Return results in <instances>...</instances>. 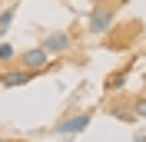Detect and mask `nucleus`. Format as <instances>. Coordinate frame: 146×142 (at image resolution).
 <instances>
[{
    "instance_id": "f257e3e1",
    "label": "nucleus",
    "mask_w": 146,
    "mask_h": 142,
    "mask_svg": "<svg viewBox=\"0 0 146 142\" xmlns=\"http://www.w3.org/2000/svg\"><path fill=\"white\" fill-rule=\"evenodd\" d=\"M116 10H119V0H96L90 20H86V30L93 36H106L116 23Z\"/></svg>"
},
{
    "instance_id": "f03ea898",
    "label": "nucleus",
    "mask_w": 146,
    "mask_h": 142,
    "mask_svg": "<svg viewBox=\"0 0 146 142\" xmlns=\"http://www.w3.org/2000/svg\"><path fill=\"white\" fill-rule=\"evenodd\" d=\"M90 119H93L90 112H73V116H66V119H60V122L53 126V135H60V139H73V135H80L83 129L90 126Z\"/></svg>"
},
{
    "instance_id": "7ed1b4c3",
    "label": "nucleus",
    "mask_w": 146,
    "mask_h": 142,
    "mask_svg": "<svg viewBox=\"0 0 146 142\" xmlns=\"http://www.w3.org/2000/svg\"><path fill=\"white\" fill-rule=\"evenodd\" d=\"M20 66L30 70V73H43L46 66H50V53H46L43 46H33L27 53H20Z\"/></svg>"
},
{
    "instance_id": "20e7f679",
    "label": "nucleus",
    "mask_w": 146,
    "mask_h": 142,
    "mask_svg": "<svg viewBox=\"0 0 146 142\" xmlns=\"http://www.w3.org/2000/svg\"><path fill=\"white\" fill-rule=\"evenodd\" d=\"M36 73L23 70V66H17V70H0V86L3 89H17V86H27V83H33Z\"/></svg>"
},
{
    "instance_id": "39448f33",
    "label": "nucleus",
    "mask_w": 146,
    "mask_h": 142,
    "mask_svg": "<svg viewBox=\"0 0 146 142\" xmlns=\"http://www.w3.org/2000/svg\"><path fill=\"white\" fill-rule=\"evenodd\" d=\"M46 50L50 56H63L66 50L73 46V40H70V33H63V30H56V33H50V36H43V43H40Z\"/></svg>"
},
{
    "instance_id": "423d86ee",
    "label": "nucleus",
    "mask_w": 146,
    "mask_h": 142,
    "mask_svg": "<svg viewBox=\"0 0 146 142\" xmlns=\"http://www.w3.org/2000/svg\"><path fill=\"white\" fill-rule=\"evenodd\" d=\"M110 116H116V119H123V122H133V119H136L133 106H123V103H116V106H110Z\"/></svg>"
},
{
    "instance_id": "0eeeda50",
    "label": "nucleus",
    "mask_w": 146,
    "mask_h": 142,
    "mask_svg": "<svg viewBox=\"0 0 146 142\" xmlns=\"http://www.w3.org/2000/svg\"><path fill=\"white\" fill-rule=\"evenodd\" d=\"M13 17H17V7L10 3V7L3 10V13H0V36H3V33L10 30V23H13Z\"/></svg>"
},
{
    "instance_id": "6e6552de",
    "label": "nucleus",
    "mask_w": 146,
    "mask_h": 142,
    "mask_svg": "<svg viewBox=\"0 0 146 142\" xmlns=\"http://www.w3.org/2000/svg\"><path fill=\"white\" fill-rule=\"evenodd\" d=\"M126 73H129V66H126V70H119V73H113V76L106 80V89H123V80H126Z\"/></svg>"
},
{
    "instance_id": "1a4fd4ad",
    "label": "nucleus",
    "mask_w": 146,
    "mask_h": 142,
    "mask_svg": "<svg viewBox=\"0 0 146 142\" xmlns=\"http://www.w3.org/2000/svg\"><path fill=\"white\" fill-rule=\"evenodd\" d=\"M133 112H136V119H146V93H143V96H136V103H133Z\"/></svg>"
},
{
    "instance_id": "9d476101",
    "label": "nucleus",
    "mask_w": 146,
    "mask_h": 142,
    "mask_svg": "<svg viewBox=\"0 0 146 142\" xmlns=\"http://www.w3.org/2000/svg\"><path fill=\"white\" fill-rule=\"evenodd\" d=\"M13 56H17V50H13V46H10V43H0V63H10Z\"/></svg>"
},
{
    "instance_id": "9b49d317",
    "label": "nucleus",
    "mask_w": 146,
    "mask_h": 142,
    "mask_svg": "<svg viewBox=\"0 0 146 142\" xmlns=\"http://www.w3.org/2000/svg\"><path fill=\"white\" fill-rule=\"evenodd\" d=\"M133 142H146V132H136V135H133Z\"/></svg>"
},
{
    "instance_id": "f8f14e48",
    "label": "nucleus",
    "mask_w": 146,
    "mask_h": 142,
    "mask_svg": "<svg viewBox=\"0 0 146 142\" xmlns=\"http://www.w3.org/2000/svg\"><path fill=\"white\" fill-rule=\"evenodd\" d=\"M123 3H126V0H119V7H123Z\"/></svg>"
}]
</instances>
